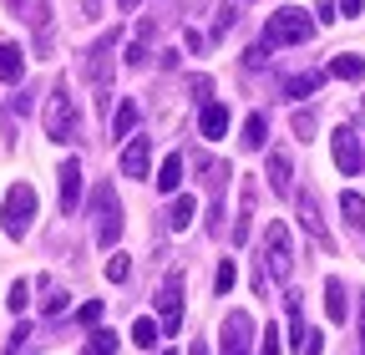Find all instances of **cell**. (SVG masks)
Segmentation results:
<instances>
[{"mask_svg": "<svg viewBox=\"0 0 365 355\" xmlns=\"http://www.w3.org/2000/svg\"><path fill=\"white\" fill-rule=\"evenodd\" d=\"M81 355H117V335H112V330H91Z\"/></svg>", "mask_w": 365, "mask_h": 355, "instance_id": "cell-23", "label": "cell"}, {"mask_svg": "<svg viewBox=\"0 0 365 355\" xmlns=\"http://www.w3.org/2000/svg\"><path fill=\"white\" fill-rule=\"evenodd\" d=\"M148 61V41H132L127 46V66H143Z\"/></svg>", "mask_w": 365, "mask_h": 355, "instance_id": "cell-35", "label": "cell"}, {"mask_svg": "<svg viewBox=\"0 0 365 355\" xmlns=\"http://www.w3.org/2000/svg\"><path fill=\"white\" fill-rule=\"evenodd\" d=\"M178 183H182V158L168 153L163 168H158V193H178Z\"/></svg>", "mask_w": 365, "mask_h": 355, "instance_id": "cell-17", "label": "cell"}, {"mask_svg": "<svg viewBox=\"0 0 365 355\" xmlns=\"http://www.w3.org/2000/svg\"><path fill=\"white\" fill-rule=\"evenodd\" d=\"M284 320H289V345H304V309H299V294H284Z\"/></svg>", "mask_w": 365, "mask_h": 355, "instance_id": "cell-18", "label": "cell"}, {"mask_svg": "<svg viewBox=\"0 0 365 355\" xmlns=\"http://www.w3.org/2000/svg\"><path fill=\"white\" fill-rule=\"evenodd\" d=\"M330 153H335V168L345 173V178H355L360 168H365V153H360V138L350 127H335V138H330Z\"/></svg>", "mask_w": 365, "mask_h": 355, "instance_id": "cell-7", "label": "cell"}, {"mask_svg": "<svg viewBox=\"0 0 365 355\" xmlns=\"http://www.w3.org/2000/svg\"><path fill=\"white\" fill-rule=\"evenodd\" d=\"M360 6H365V0H340V11H345V16H360Z\"/></svg>", "mask_w": 365, "mask_h": 355, "instance_id": "cell-38", "label": "cell"}, {"mask_svg": "<svg viewBox=\"0 0 365 355\" xmlns=\"http://www.w3.org/2000/svg\"><path fill=\"white\" fill-rule=\"evenodd\" d=\"M168 355H178V350H168Z\"/></svg>", "mask_w": 365, "mask_h": 355, "instance_id": "cell-42", "label": "cell"}, {"mask_svg": "<svg viewBox=\"0 0 365 355\" xmlns=\"http://www.w3.org/2000/svg\"><path fill=\"white\" fill-rule=\"evenodd\" d=\"M31 218H36V188H31V183H16V188L6 193V234H11V239H26Z\"/></svg>", "mask_w": 365, "mask_h": 355, "instance_id": "cell-4", "label": "cell"}, {"mask_svg": "<svg viewBox=\"0 0 365 355\" xmlns=\"http://www.w3.org/2000/svg\"><path fill=\"white\" fill-rule=\"evenodd\" d=\"M132 127H137V102H122L112 117V138H132Z\"/></svg>", "mask_w": 365, "mask_h": 355, "instance_id": "cell-24", "label": "cell"}, {"mask_svg": "<svg viewBox=\"0 0 365 355\" xmlns=\"http://www.w3.org/2000/svg\"><path fill=\"white\" fill-rule=\"evenodd\" d=\"M117 41H122V31H107L97 46L86 51V81H91V86H102V92L112 86V56H117Z\"/></svg>", "mask_w": 365, "mask_h": 355, "instance_id": "cell-6", "label": "cell"}, {"mask_svg": "<svg viewBox=\"0 0 365 355\" xmlns=\"http://www.w3.org/2000/svg\"><path fill=\"white\" fill-rule=\"evenodd\" d=\"M314 36V16L299 11V6H284V11H274L269 26H264V41L269 46H299V41Z\"/></svg>", "mask_w": 365, "mask_h": 355, "instance_id": "cell-1", "label": "cell"}, {"mask_svg": "<svg viewBox=\"0 0 365 355\" xmlns=\"http://www.w3.org/2000/svg\"><path fill=\"white\" fill-rule=\"evenodd\" d=\"M325 315H330V325H340L350 315V299H345V284L340 279H325Z\"/></svg>", "mask_w": 365, "mask_h": 355, "instance_id": "cell-14", "label": "cell"}, {"mask_svg": "<svg viewBox=\"0 0 365 355\" xmlns=\"http://www.w3.org/2000/svg\"><path fill=\"white\" fill-rule=\"evenodd\" d=\"M148 163H153V143L148 138H132L122 148V173L127 178H148Z\"/></svg>", "mask_w": 365, "mask_h": 355, "instance_id": "cell-11", "label": "cell"}, {"mask_svg": "<svg viewBox=\"0 0 365 355\" xmlns=\"http://www.w3.org/2000/svg\"><path fill=\"white\" fill-rule=\"evenodd\" d=\"M264 132H269V122H264V117L254 112V117L244 122V138H239V143H244L249 153H259V148H264Z\"/></svg>", "mask_w": 365, "mask_h": 355, "instance_id": "cell-25", "label": "cell"}, {"mask_svg": "<svg viewBox=\"0 0 365 355\" xmlns=\"http://www.w3.org/2000/svg\"><path fill=\"white\" fill-rule=\"evenodd\" d=\"M46 138L51 143H71L76 138V102L66 92V81H56V92L46 97Z\"/></svg>", "mask_w": 365, "mask_h": 355, "instance_id": "cell-2", "label": "cell"}, {"mask_svg": "<svg viewBox=\"0 0 365 355\" xmlns=\"http://www.w3.org/2000/svg\"><path fill=\"white\" fill-rule=\"evenodd\" d=\"M289 178H294L289 153H269V188H274V193H289Z\"/></svg>", "mask_w": 365, "mask_h": 355, "instance_id": "cell-15", "label": "cell"}, {"mask_svg": "<svg viewBox=\"0 0 365 355\" xmlns=\"http://www.w3.org/2000/svg\"><path fill=\"white\" fill-rule=\"evenodd\" d=\"M26 76V56H21V46H0V81H21Z\"/></svg>", "mask_w": 365, "mask_h": 355, "instance_id": "cell-16", "label": "cell"}, {"mask_svg": "<svg viewBox=\"0 0 365 355\" xmlns=\"http://www.w3.org/2000/svg\"><path fill=\"white\" fill-rule=\"evenodd\" d=\"M76 203H81V163L66 158L61 163V213H76Z\"/></svg>", "mask_w": 365, "mask_h": 355, "instance_id": "cell-12", "label": "cell"}, {"mask_svg": "<svg viewBox=\"0 0 365 355\" xmlns=\"http://www.w3.org/2000/svg\"><path fill=\"white\" fill-rule=\"evenodd\" d=\"M198 132L208 143H218L223 132H228V107L223 102H203V117H198Z\"/></svg>", "mask_w": 365, "mask_h": 355, "instance_id": "cell-13", "label": "cell"}, {"mask_svg": "<svg viewBox=\"0 0 365 355\" xmlns=\"http://www.w3.org/2000/svg\"><path fill=\"white\" fill-rule=\"evenodd\" d=\"M360 355H365V299H360Z\"/></svg>", "mask_w": 365, "mask_h": 355, "instance_id": "cell-39", "label": "cell"}, {"mask_svg": "<svg viewBox=\"0 0 365 355\" xmlns=\"http://www.w3.org/2000/svg\"><path fill=\"white\" fill-rule=\"evenodd\" d=\"M319 81H325V71H304V76H289V81H284V97H309V92H319Z\"/></svg>", "mask_w": 365, "mask_h": 355, "instance_id": "cell-20", "label": "cell"}, {"mask_svg": "<svg viewBox=\"0 0 365 355\" xmlns=\"http://www.w3.org/2000/svg\"><path fill=\"white\" fill-rule=\"evenodd\" d=\"M249 213H254V188L244 183V198H239V224H234V244L249 239Z\"/></svg>", "mask_w": 365, "mask_h": 355, "instance_id": "cell-26", "label": "cell"}, {"mask_svg": "<svg viewBox=\"0 0 365 355\" xmlns=\"http://www.w3.org/2000/svg\"><path fill=\"white\" fill-rule=\"evenodd\" d=\"M188 355H208V345H203V340H193V350H188Z\"/></svg>", "mask_w": 365, "mask_h": 355, "instance_id": "cell-40", "label": "cell"}, {"mask_svg": "<svg viewBox=\"0 0 365 355\" xmlns=\"http://www.w3.org/2000/svg\"><path fill=\"white\" fill-rule=\"evenodd\" d=\"M26 340H31V325H16V335H11V345H6V355H16Z\"/></svg>", "mask_w": 365, "mask_h": 355, "instance_id": "cell-36", "label": "cell"}, {"mask_svg": "<svg viewBox=\"0 0 365 355\" xmlns=\"http://www.w3.org/2000/svg\"><path fill=\"white\" fill-rule=\"evenodd\" d=\"M158 335H163V330H158L153 320H137V325H132V345H143V350H153Z\"/></svg>", "mask_w": 365, "mask_h": 355, "instance_id": "cell-27", "label": "cell"}, {"mask_svg": "<svg viewBox=\"0 0 365 355\" xmlns=\"http://www.w3.org/2000/svg\"><path fill=\"white\" fill-rule=\"evenodd\" d=\"M127 274H132V264H127V254H112V259H107V279H112V284H122Z\"/></svg>", "mask_w": 365, "mask_h": 355, "instance_id": "cell-29", "label": "cell"}, {"mask_svg": "<svg viewBox=\"0 0 365 355\" xmlns=\"http://www.w3.org/2000/svg\"><path fill=\"white\" fill-rule=\"evenodd\" d=\"M41 304H46V315H61V309H66V294L46 284V299H41Z\"/></svg>", "mask_w": 365, "mask_h": 355, "instance_id": "cell-33", "label": "cell"}, {"mask_svg": "<svg viewBox=\"0 0 365 355\" xmlns=\"http://www.w3.org/2000/svg\"><path fill=\"white\" fill-rule=\"evenodd\" d=\"M340 213H345L350 229H365V198L360 193H340Z\"/></svg>", "mask_w": 365, "mask_h": 355, "instance_id": "cell-21", "label": "cell"}, {"mask_svg": "<svg viewBox=\"0 0 365 355\" xmlns=\"http://www.w3.org/2000/svg\"><path fill=\"white\" fill-rule=\"evenodd\" d=\"M304 355H325V335H309L304 340Z\"/></svg>", "mask_w": 365, "mask_h": 355, "instance_id": "cell-37", "label": "cell"}, {"mask_svg": "<svg viewBox=\"0 0 365 355\" xmlns=\"http://www.w3.org/2000/svg\"><path fill=\"white\" fill-rule=\"evenodd\" d=\"M234 279H239L234 259H223V264H218V279H213V289H218V294H228V289H234Z\"/></svg>", "mask_w": 365, "mask_h": 355, "instance_id": "cell-28", "label": "cell"}, {"mask_svg": "<svg viewBox=\"0 0 365 355\" xmlns=\"http://www.w3.org/2000/svg\"><path fill=\"white\" fill-rule=\"evenodd\" d=\"M91 213H97V244L112 249L122 239V208H117L112 183H97V193H91Z\"/></svg>", "mask_w": 365, "mask_h": 355, "instance_id": "cell-3", "label": "cell"}, {"mask_svg": "<svg viewBox=\"0 0 365 355\" xmlns=\"http://www.w3.org/2000/svg\"><path fill=\"white\" fill-rule=\"evenodd\" d=\"M330 76H340V81H360V76H365V61H360V56H335V61H330Z\"/></svg>", "mask_w": 365, "mask_h": 355, "instance_id": "cell-22", "label": "cell"}, {"mask_svg": "<svg viewBox=\"0 0 365 355\" xmlns=\"http://www.w3.org/2000/svg\"><path fill=\"white\" fill-rule=\"evenodd\" d=\"M26 294H31V289H26V279H16V284H11V299H6V304L16 309V315H21V309H26V304H31Z\"/></svg>", "mask_w": 365, "mask_h": 355, "instance_id": "cell-34", "label": "cell"}, {"mask_svg": "<svg viewBox=\"0 0 365 355\" xmlns=\"http://www.w3.org/2000/svg\"><path fill=\"white\" fill-rule=\"evenodd\" d=\"M289 264H294V254H289V229L274 218V224L264 229V269H269L274 279H289Z\"/></svg>", "mask_w": 365, "mask_h": 355, "instance_id": "cell-5", "label": "cell"}, {"mask_svg": "<svg viewBox=\"0 0 365 355\" xmlns=\"http://www.w3.org/2000/svg\"><path fill=\"white\" fill-rule=\"evenodd\" d=\"M314 127H319V122H314V112H294V132H299L304 143H314Z\"/></svg>", "mask_w": 365, "mask_h": 355, "instance_id": "cell-30", "label": "cell"}, {"mask_svg": "<svg viewBox=\"0 0 365 355\" xmlns=\"http://www.w3.org/2000/svg\"><path fill=\"white\" fill-rule=\"evenodd\" d=\"M158 315H163V330L173 335L182 325V274H168L163 289H158Z\"/></svg>", "mask_w": 365, "mask_h": 355, "instance_id": "cell-8", "label": "cell"}, {"mask_svg": "<svg viewBox=\"0 0 365 355\" xmlns=\"http://www.w3.org/2000/svg\"><path fill=\"white\" fill-rule=\"evenodd\" d=\"M299 224H304V234H309L319 249H330V229H325V218H319V203H314L309 188L299 193Z\"/></svg>", "mask_w": 365, "mask_h": 355, "instance_id": "cell-10", "label": "cell"}, {"mask_svg": "<svg viewBox=\"0 0 365 355\" xmlns=\"http://www.w3.org/2000/svg\"><path fill=\"white\" fill-rule=\"evenodd\" d=\"M249 340H254L249 309H234V315L223 320V355H249Z\"/></svg>", "mask_w": 365, "mask_h": 355, "instance_id": "cell-9", "label": "cell"}, {"mask_svg": "<svg viewBox=\"0 0 365 355\" xmlns=\"http://www.w3.org/2000/svg\"><path fill=\"white\" fill-rule=\"evenodd\" d=\"M193 218H198V203H193V198H173V213H168V229H173V234H182Z\"/></svg>", "mask_w": 365, "mask_h": 355, "instance_id": "cell-19", "label": "cell"}, {"mask_svg": "<svg viewBox=\"0 0 365 355\" xmlns=\"http://www.w3.org/2000/svg\"><path fill=\"white\" fill-rule=\"evenodd\" d=\"M117 6H122V11H137V6H143V0H117Z\"/></svg>", "mask_w": 365, "mask_h": 355, "instance_id": "cell-41", "label": "cell"}, {"mask_svg": "<svg viewBox=\"0 0 365 355\" xmlns=\"http://www.w3.org/2000/svg\"><path fill=\"white\" fill-rule=\"evenodd\" d=\"M259 355H284V345H279V325H269V330H264V345H259Z\"/></svg>", "mask_w": 365, "mask_h": 355, "instance_id": "cell-31", "label": "cell"}, {"mask_svg": "<svg viewBox=\"0 0 365 355\" xmlns=\"http://www.w3.org/2000/svg\"><path fill=\"white\" fill-rule=\"evenodd\" d=\"M76 320H81V325H97V320H102V299H86V304L76 309Z\"/></svg>", "mask_w": 365, "mask_h": 355, "instance_id": "cell-32", "label": "cell"}]
</instances>
